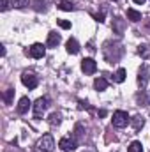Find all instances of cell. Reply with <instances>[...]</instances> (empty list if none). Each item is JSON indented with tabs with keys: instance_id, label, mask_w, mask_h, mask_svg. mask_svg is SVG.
<instances>
[{
	"instance_id": "31",
	"label": "cell",
	"mask_w": 150,
	"mask_h": 152,
	"mask_svg": "<svg viewBox=\"0 0 150 152\" xmlns=\"http://www.w3.org/2000/svg\"><path fill=\"white\" fill-rule=\"evenodd\" d=\"M147 28H149V30H150V21H149V23H147Z\"/></svg>"
},
{
	"instance_id": "10",
	"label": "cell",
	"mask_w": 150,
	"mask_h": 152,
	"mask_svg": "<svg viewBox=\"0 0 150 152\" xmlns=\"http://www.w3.org/2000/svg\"><path fill=\"white\" fill-rule=\"evenodd\" d=\"M149 78H150L149 67H147V66H143V67L140 69V75H138V83H140V87H141V88H145V87H147Z\"/></svg>"
},
{
	"instance_id": "1",
	"label": "cell",
	"mask_w": 150,
	"mask_h": 152,
	"mask_svg": "<svg viewBox=\"0 0 150 152\" xmlns=\"http://www.w3.org/2000/svg\"><path fill=\"white\" fill-rule=\"evenodd\" d=\"M122 53H124V48H122L120 42L106 41L104 46H103V57H104V60L110 62V64H117V62L120 60Z\"/></svg>"
},
{
	"instance_id": "28",
	"label": "cell",
	"mask_w": 150,
	"mask_h": 152,
	"mask_svg": "<svg viewBox=\"0 0 150 152\" xmlns=\"http://www.w3.org/2000/svg\"><path fill=\"white\" fill-rule=\"evenodd\" d=\"M11 7V0H2V11H7Z\"/></svg>"
},
{
	"instance_id": "23",
	"label": "cell",
	"mask_w": 150,
	"mask_h": 152,
	"mask_svg": "<svg viewBox=\"0 0 150 152\" xmlns=\"http://www.w3.org/2000/svg\"><path fill=\"white\" fill-rule=\"evenodd\" d=\"M28 5V0H11V7H16V9H21Z\"/></svg>"
},
{
	"instance_id": "32",
	"label": "cell",
	"mask_w": 150,
	"mask_h": 152,
	"mask_svg": "<svg viewBox=\"0 0 150 152\" xmlns=\"http://www.w3.org/2000/svg\"><path fill=\"white\" fill-rule=\"evenodd\" d=\"M57 2H64V0H57Z\"/></svg>"
},
{
	"instance_id": "14",
	"label": "cell",
	"mask_w": 150,
	"mask_h": 152,
	"mask_svg": "<svg viewBox=\"0 0 150 152\" xmlns=\"http://www.w3.org/2000/svg\"><path fill=\"white\" fill-rule=\"evenodd\" d=\"M94 87H95V90H99V92H103V90H106L108 88V81L104 80V78H95V81H94Z\"/></svg>"
},
{
	"instance_id": "25",
	"label": "cell",
	"mask_w": 150,
	"mask_h": 152,
	"mask_svg": "<svg viewBox=\"0 0 150 152\" xmlns=\"http://www.w3.org/2000/svg\"><path fill=\"white\" fill-rule=\"evenodd\" d=\"M104 12H106V9H103L101 12H95V14H92V16L95 18V21H104Z\"/></svg>"
},
{
	"instance_id": "19",
	"label": "cell",
	"mask_w": 150,
	"mask_h": 152,
	"mask_svg": "<svg viewBox=\"0 0 150 152\" xmlns=\"http://www.w3.org/2000/svg\"><path fill=\"white\" fill-rule=\"evenodd\" d=\"M127 152H143V145H141V142H133V143L129 145Z\"/></svg>"
},
{
	"instance_id": "7",
	"label": "cell",
	"mask_w": 150,
	"mask_h": 152,
	"mask_svg": "<svg viewBox=\"0 0 150 152\" xmlns=\"http://www.w3.org/2000/svg\"><path fill=\"white\" fill-rule=\"evenodd\" d=\"M32 58H42L44 57V53H46V46L44 44H41V42H36V44H32L30 48H28V51H27Z\"/></svg>"
},
{
	"instance_id": "6",
	"label": "cell",
	"mask_w": 150,
	"mask_h": 152,
	"mask_svg": "<svg viewBox=\"0 0 150 152\" xmlns=\"http://www.w3.org/2000/svg\"><path fill=\"white\" fill-rule=\"evenodd\" d=\"M21 83H23L28 90H34L39 85V80H37V76L32 75V73H23V75H21Z\"/></svg>"
},
{
	"instance_id": "2",
	"label": "cell",
	"mask_w": 150,
	"mask_h": 152,
	"mask_svg": "<svg viewBox=\"0 0 150 152\" xmlns=\"http://www.w3.org/2000/svg\"><path fill=\"white\" fill-rule=\"evenodd\" d=\"M36 147H37V152H53V149H55V140H53L51 134H44L37 142Z\"/></svg>"
},
{
	"instance_id": "22",
	"label": "cell",
	"mask_w": 150,
	"mask_h": 152,
	"mask_svg": "<svg viewBox=\"0 0 150 152\" xmlns=\"http://www.w3.org/2000/svg\"><path fill=\"white\" fill-rule=\"evenodd\" d=\"M58 9H62V11H74V4H73V2H67V0H64V2H60Z\"/></svg>"
},
{
	"instance_id": "16",
	"label": "cell",
	"mask_w": 150,
	"mask_h": 152,
	"mask_svg": "<svg viewBox=\"0 0 150 152\" xmlns=\"http://www.w3.org/2000/svg\"><path fill=\"white\" fill-rule=\"evenodd\" d=\"M131 122H133V127H134V131H140V129L145 126V120H143V117H140V115H136V117H134Z\"/></svg>"
},
{
	"instance_id": "33",
	"label": "cell",
	"mask_w": 150,
	"mask_h": 152,
	"mask_svg": "<svg viewBox=\"0 0 150 152\" xmlns=\"http://www.w3.org/2000/svg\"><path fill=\"white\" fill-rule=\"evenodd\" d=\"M113 2H118V0H113Z\"/></svg>"
},
{
	"instance_id": "17",
	"label": "cell",
	"mask_w": 150,
	"mask_h": 152,
	"mask_svg": "<svg viewBox=\"0 0 150 152\" xmlns=\"http://www.w3.org/2000/svg\"><path fill=\"white\" fill-rule=\"evenodd\" d=\"M138 53H140L141 58H149L150 57V46L149 44H140L138 46Z\"/></svg>"
},
{
	"instance_id": "18",
	"label": "cell",
	"mask_w": 150,
	"mask_h": 152,
	"mask_svg": "<svg viewBox=\"0 0 150 152\" xmlns=\"http://www.w3.org/2000/svg\"><path fill=\"white\" fill-rule=\"evenodd\" d=\"M125 75H127V73H125V69H124V67H120V69L113 75V80H115L117 83H124V81H125Z\"/></svg>"
},
{
	"instance_id": "24",
	"label": "cell",
	"mask_w": 150,
	"mask_h": 152,
	"mask_svg": "<svg viewBox=\"0 0 150 152\" xmlns=\"http://www.w3.org/2000/svg\"><path fill=\"white\" fill-rule=\"evenodd\" d=\"M34 4H36V5H34L36 11H46V2H44V0H36Z\"/></svg>"
},
{
	"instance_id": "4",
	"label": "cell",
	"mask_w": 150,
	"mask_h": 152,
	"mask_svg": "<svg viewBox=\"0 0 150 152\" xmlns=\"http://www.w3.org/2000/svg\"><path fill=\"white\" fill-rule=\"evenodd\" d=\"M48 106H50V99L48 97H39L37 101L34 103V117L36 118H41Z\"/></svg>"
},
{
	"instance_id": "29",
	"label": "cell",
	"mask_w": 150,
	"mask_h": 152,
	"mask_svg": "<svg viewBox=\"0 0 150 152\" xmlns=\"http://www.w3.org/2000/svg\"><path fill=\"white\" fill-rule=\"evenodd\" d=\"M88 51H90V53H95V48H94V42H92V41L88 42Z\"/></svg>"
},
{
	"instance_id": "8",
	"label": "cell",
	"mask_w": 150,
	"mask_h": 152,
	"mask_svg": "<svg viewBox=\"0 0 150 152\" xmlns=\"http://www.w3.org/2000/svg\"><path fill=\"white\" fill-rule=\"evenodd\" d=\"M81 71L85 75H94L97 71V62L94 58H83L81 60Z\"/></svg>"
},
{
	"instance_id": "27",
	"label": "cell",
	"mask_w": 150,
	"mask_h": 152,
	"mask_svg": "<svg viewBox=\"0 0 150 152\" xmlns=\"http://www.w3.org/2000/svg\"><path fill=\"white\" fill-rule=\"evenodd\" d=\"M58 25H60V28H71V23L69 21H66V20H58Z\"/></svg>"
},
{
	"instance_id": "11",
	"label": "cell",
	"mask_w": 150,
	"mask_h": 152,
	"mask_svg": "<svg viewBox=\"0 0 150 152\" xmlns=\"http://www.w3.org/2000/svg\"><path fill=\"white\" fill-rule=\"evenodd\" d=\"M60 41H62V39H60V36H58L57 32H50V34H48V41H46V46H48V48H57V46L60 44Z\"/></svg>"
},
{
	"instance_id": "20",
	"label": "cell",
	"mask_w": 150,
	"mask_h": 152,
	"mask_svg": "<svg viewBox=\"0 0 150 152\" xmlns=\"http://www.w3.org/2000/svg\"><path fill=\"white\" fill-rule=\"evenodd\" d=\"M12 96H14V88H7V90L4 92V101H5V104H11V103H12Z\"/></svg>"
},
{
	"instance_id": "21",
	"label": "cell",
	"mask_w": 150,
	"mask_h": 152,
	"mask_svg": "<svg viewBox=\"0 0 150 152\" xmlns=\"http://www.w3.org/2000/svg\"><path fill=\"white\" fill-rule=\"evenodd\" d=\"M48 124H50V126H58V124H60V115L51 113L50 117H48Z\"/></svg>"
},
{
	"instance_id": "26",
	"label": "cell",
	"mask_w": 150,
	"mask_h": 152,
	"mask_svg": "<svg viewBox=\"0 0 150 152\" xmlns=\"http://www.w3.org/2000/svg\"><path fill=\"white\" fill-rule=\"evenodd\" d=\"M81 136H83V127H81V124H78V126H76L74 138H76V140H81Z\"/></svg>"
},
{
	"instance_id": "9",
	"label": "cell",
	"mask_w": 150,
	"mask_h": 152,
	"mask_svg": "<svg viewBox=\"0 0 150 152\" xmlns=\"http://www.w3.org/2000/svg\"><path fill=\"white\" fill-rule=\"evenodd\" d=\"M111 28H113V32H115V34L122 36V34H124V30H125V21H124L122 18H118V16H117V18L111 21Z\"/></svg>"
},
{
	"instance_id": "12",
	"label": "cell",
	"mask_w": 150,
	"mask_h": 152,
	"mask_svg": "<svg viewBox=\"0 0 150 152\" xmlns=\"http://www.w3.org/2000/svg\"><path fill=\"white\" fill-rule=\"evenodd\" d=\"M30 104H32V103H30V99H28V97H21V99H20V103H18V113H27V112H28V108H30Z\"/></svg>"
},
{
	"instance_id": "30",
	"label": "cell",
	"mask_w": 150,
	"mask_h": 152,
	"mask_svg": "<svg viewBox=\"0 0 150 152\" xmlns=\"http://www.w3.org/2000/svg\"><path fill=\"white\" fill-rule=\"evenodd\" d=\"M133 2H134V4H140V5H143V4H145V0H133Z\"/></svg>"
},
{
	"instance_id": "5",
	"label": "cell",
	"mask_w": 150,
	"mask_h": 152,
	"mask_svg": "<svg viewBox=\"0 0 150 152\" xmlns=\"http://www.w3.org/2000/svg\"><path fill=\"white\" fill-rule=\"evenodd\" d=\"M76 145H78V140H76L74 136H64V138H60V142H58V147L64 152L74 151Z\"/></svg>"
},
{
	"instance_id": "3",
	"label": "cell",
	"mask_w": 150,
	"mask_h": 152,
	"mask_svg": "<svg viewBox=\"0 0 150 152\" xmlns=\"http://www.w3.org/2000/svg\"><path fill=\"white\" fill-rule=\"evenodd\" d=\"M111 122L115 127H118V129H122V127H125L129 122H131V118H129V115L127 112H122V110H117L111 117Z\"/></svg>"
},
{
	"instance_id": "34",
	"label": "cell",
	"mask_w": 150,
	"mask_h": 152,
	"mask_svg": "<svg viewBox=\"0 0 150 152\" xmlns=\"http://www.w3.org/2000/svg\"><path fill=\"white\" fill-rule=\"evenodd\" d=\"M85 152H88V151H85Z\"/></svg>"
},
{
	"instance_id": "15",
	"label": "cell",
	"mask_w": 150,
	"mask_h": 152,
	"mask_svg": "<svg viewBox=\"0 0 150 152\" xmlns=\"http://www.w3.org/2000/svg\"><path fill=\"white\" fill-rule=\"evenodd\" d=\"M127 20H131L133 23L141 20V12H138L136 9H127Z\"/></svg>"
},
{
	"instance_id": "13",
	"label": "cell",
	"mask_w": 150,
	"mask_h": 152,
	"mask_svg": "<svg viewBox=\"0 0 150 152\" xmlns=\"http://www.w3.org/2000/svg\"><path fill=\"white\" fill-rule=\"evenodd\" d=\"M66 48H67V53H71V55L79 53V44H78L76 39H69V41L66 42Z\"/></svg>"
}]
</instances>
